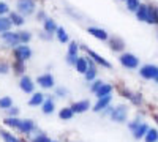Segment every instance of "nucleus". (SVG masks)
<instances>
[{"mask_svg": "<svg viewBox=\"0 0 158 142\" xmlns=\"http://www.w3.org/2000/svg\"><path fill=\"white\" fill-rule=\"evenodd\" d=\"M38 40H41L44 43H51L52 40H54V35H51V33H48V32H44L41 29V30H38Z\"/></svg>", "mask_w": 158, "mask_h": 142, "instance_id": "42", "label": "nucleus"}, {"mask_svg": "<svg viewBox=\"0 0 158 142\" xmlns=\"http://www.w3.org/2000/svg\"><path fill=\"white\" fill-rule=\"evenodd\" d=\"M118 2H125V0H118Z\"/></svg>", "mask_w": 158, "mask_h": 142, "instance_id": "51", "label": "nucleus"}, {"mask_svg": "<svg viewBox=\"0 0 158 142\" xmlns=\"http://www.w3.org/2000/svg\"><path fill=\"white\" fill-rule=\"evenodd\" d=\"M0 41H2L6 47H10V49H13V47H16V46L21 44L18 30H8V32L2 33V35H0Z\"/></svg>", "mask_w": 158, "mask_h": 142, "instance_id": "11", "label": "nucleus"}, {"mask_svg": "<svg viewBox=\"0 0 158 142\" xmlns=\"http://www.w3.org/2000/svg\"><path fill=\"white\" fill-rule=\"evenodd\" d=\"M139 71V76L142 77V79H146V81H155L156 77H158V67L153 65V63H147V65H142L138 68Z\"/></svg>", "mask_w": 158, "mask_h": 142, "instance_id": "12", "label": "nucleus"}, {"mask_svg": "<svg viewBox=\"0 0 158 142\" xmlns=\"http://www.w3.org/2000/svg\"><path fill=\"white\" fill-rule=\"evenodd\" d=\"M36 131H38V126H36L35 120H32V119H21V125L18 128V133L19 134L29 137V136L35 134Z\"/></svg>", "mask_w": 158, "mask_h": 142, "instance_id": "9", "label": "nucleus"}, {"mask_svg": "<svg viewBox=\"0 0 158 142\" xmlns=\"http://www.w3.org/2000/svg\"><path fill=\"white\" fill-rule=\"evenodd\" d=\"M74 71L77 73V74H81V76H84V73L87 71V68H89V59H87V55H79L77 59H76V63H74Z\"/></svg>", "mask_w": 158, "mask_h": 142, "instance_id": "23", "label": "nucleus"}, {"mask_svg": "<svg viewBox=\"0 0 158 142\" xmlns=\"http://www.w3.org/2000/svg\"><path fill=\"white\" fill-rule=\"evenodd\" d=\"M11 106H15V103H13V98L11 96H8V95L0 96V111H6Z\"/></svg>", "mask_w": 158, "mask_h": 142, "instance_id": "36", "label": "nucleus"}, {"mask_svg": "<svg viewBox=\"0 0 158 142\" xmlns=\"http://www.w3.org/2000/svg\"><path fill=\"white\" fill-rule=\"evenodd\" d=\"M57 115H59V119L62 122H68V120H71L74 117V112H73V109L70 106H63V108L59 109V114Z\"/></svg>", "mask_w": 158, "mask_h": 142, "instance_id": "32", "label": "nucleus"}, {"mask_svg": "<svg viewBox=\"0 0 158 142\" xmlns=\"http://www.w3.org/2000/svg\"><path fill=\"white\" fill-rule=\"evenodd\" d=\"M11 73V62L0 59V76H8Z\"/></svg>", "mask_w": 158, "mask_h": 142, "instance_id": "38", "label": "nucleus"}, {"mask_svg": "<svg viewBox=\"0 0 158 142\" xmlns=\"http://www.w3.org/2000/svg\"><path fill=\"white\" fill-rule=\"evenodd\" d=\"M153 119H155V122L158 123V114H155V115H153Z\"/></svg>", "mask_w": 158, "mask_h": 142, "instance_id": "47", "label": "nucleus"}, {"mask_svg": "<svg viewBox=\"0 0 158 142\" xmlns=\"http://www.w3.org/2000/svg\"><path fill=\"white\" fill-rule=\"evenodd\" d=\"M70 108L73 109L74 115H81V114H85L92 109V103H90V99H85V98L84 99H76L70 104Z\"/></svg>", "mask_w": 158, "mask_h": 142, "instance_id": "13", "label": "nucleus"}, {"mask_svg": "<svg viewBox=\"0 0 158 142\" xmlns=\"http://www.w3.org/2000/svg\"><path fill=\"white\" fill-rule=\"evenodd\" d=\"M11 11V6L6 0H0V16H8Z\"/></svg>", "mask_w": 158, "mask_h": 142, "instance_id": "43", "label": "nucleus"}, {"mask_svg": "<svg viewBox=\"0 0 158 142\" xmlns=\"http://www.w3.org/2000/svg\"><path fill=\"white\" fill-rule=\"evenodd\" d=\"M87 59H89V68L84 73V81L87 84H90V82H94L97 77H98V67H97V63L92 60L90 57H87Z\"/></svg>", "mask_w": 158, "mask_h": 142, "instance_id": "18", "label": "nucleus"}, {"mask_svg": "<svg viewBox=\"0 0 158 142\" xmlns=\"http://www.w3.org/2000/svg\"><path fill=\"white\" fill-rule=\"evenodd\" d=\"M81 49L85 52V55H87V57H90L92 60H94V62L97 63V67H98V68H103V70H112V63H111L106 57H103L101 54H98L97 51L87 47L85 44H81Z\"/></svg>", "mask_w": 158, "mask_h": 142, "instance_id": "2", "label": "nucleus"}, {"mask_svg": "<svg viewBox=\"0 0 158 142\" xmlns=\"http://www.w3.org/2000/svg\"><path fill=\"white\" fill-rule=\"evenodd\" d=\"M103 84H104V81H103V79H98V77H97V79H95L94 82H90V85H89L90 93H94V95H95V92H97V90H98Z\"/></svg>", "mask_w": 158, "mask_h": 142, "instance_id": "44", "label": "nucleus"}, {"mask_svg": "<svg viewBox=\"0 0 158 142\" xmlns=\"http://www.w3.org/2000/svg\"><path fill=\"white\" fill-rule=\"evenodd\" d=\"M41 114L43 115H52L56 112V96L54 95H46V99L41 104Z\"/></svg>", "mask_w": 158, "mask_h": 142, "instance_id": "19", "label": "nucleus"}, {"mask_svg": "<svg viewBox=\"0 0 158 142\" xmlns=\"http://www.w3.org/2000/svg\"><path fill=\"white\" fill-rule=\"evenodd\" d=\"M128 114H130V109L127 104H117V106H112V112L109 114V119L114 123H127Z\"/></svg>", "mask_w": 158, "mask_h": 142, "instance_id": "4", "label": "nucleus"}, {"mask_svg": "<svg viewBox=\"0 0 158 142\" xmlns=\"http://www.w3.org/2000/svg\"><path fill=\"white\" fill-rule=\"evenodd\" d=\"M155 81H156V84H158V77H156V79H155Z\"/></svg>", "mask_w": 158, "mask_h": 142, "instance_id": "50", "label": "nucleus"}, {"mask_svg": "<svg viewBox=\"0 0 158 142\" xmlns=\"http://www.w3.org/2000/svg\"><path fill=\"white\" fill-rule=\"evenodd\" d=\"M48 16H49V14H48V11H46L44 8H38L36 13H35V21L40 22V24H43V21H44Z\"/></svg>", "mask_w": 158, "mask_h": 142, "instance_id": "41", "label": "nucleus"}, {"mask_svg": "<svg viewBox=\"0 0 158 142\" xmlns=\"http://www.w3.org/2000/svg\"><path fill=\"white\" fill-rule=\"evenodd\" d=\"M135 16L139 22H147V16H149V3H142L139 5V8L135 11Z\"/></svg>", "mask_w": 158, "mask_h": 142, "instance_id": "27", "label": "nucleus"}, {"mask_svg": "<svg viewBox=\"0 0 158 142\" xmlns=\"http://www.w3.org/2000/svg\"><path fill=\"white\" fill-rule=\"evenodd\" d=\"M146 24L158 25V5H149V16Z\"/></svg>", "mask_w": 158, "mask_h": 142, "instance_id": "31", "label": "nucleus"}, {"mask_svg": "<svg viewBox=\"0 0 158 142\" xmlns=\"http://www.w3.org/2000/svg\"><path fill=\"white\" fill-rule=\"evenodd\" d=\"M51 142H60V140H57V139H51Z\"/></svg>", "mask_w": 158, "mask_h": 142, "instance_id": "48", "label": "nucleus"}, {"mask_svg": "<svg viewBox=\"0 0 158 142\" xmlns=\"http://www.w3.org/2000/svg\"><path fill=\"white\" fill-rule=\"evenodd\" d=\"M63 13L67 14L70 19H73V21H76V22H84L85 21V14L84 13H81L77 8H74V6H71V5H65L63 6Z\"/></svg>", "mask_w": 158, "mask_h": 142, "instance_id": "17", "label": "nucleus"}, {"mask_svg": "<svg viewBox=\"0 0 158 142\" xmlns=\"http://www.w3.org/2000/svg\"><path fill=\"white\" fill-rule=\"evenodd\" d=\"M144 142H158V130L156 128H149V131L144 136Z\"/></svg>", "mask_w": 158, "mask_h": 142, "instance_id": "37", "label": "nucleus"}, {"mask_svg": "<svg viewBox=\"0 0 158 142\" xmlns=\"http://www.w3.org/2000/svg\"><path fill=\"white\" fill-rule=\"evenodd\" d=\"M41 29H43L44 32L51 33V35H56V32H57V29H59V24H57V21H56L54 18L48 16V18L43 21V24H41Z\"/></svg>", "mask_w": 158, "mask_h": 142, "instance_id": "24", "label": "nucleus"}, {"mask_svg": "<svg viewBox=\"0 0 158 142\" xmlns=\"http://www.w3.org/2000/svg\"><path fill=\"white\" fill-rule=\"evenodd\" d=\"M11 57H13V60L29 62L33 57V49L29 44H19V46L11 49Z\"/></svg>", "mask_w": 158, "mask_h": 142, "instance_id": "3", "label": "nucleus"}, {"mask_svg": "<svg viewBox=\"0 0 158 142\" xmlns=\"http://www.w3.org/2000/svg\"><path fill=\"white\" fill-rule=\"evenodd\" d=\"M149 125L147 123H141L138 128H136V130L133 131V133H131V134H133V139H136V140H141V139H144V136H146V133L149 131Z\"/></svg>", "mask_w": 158, "mask_h": 142, "instance_id": "33", "label": "nucleus"}, {"mask_svg": "<svg viewBox=\"0 0 158 142\" xmlns=\"http://www.w3.org/2000/svg\"><path fill=\"white\" fill-rule=\"evenodd\" d=\"M156 38H158V33H156Z\"/></svg>", "mask_w": 158, "mask_h": 142, "instance_id": "52", "label": "nucleus"}, {"mask_svg": "<svg viewBox=\"0 0 158 142\" xmlns=\"http://www.w3.org/2000/svg\"><path fill=\"white\" fill-rule=\"evenodd\" d=\"M118 63L125 70H138L139 68V57L133 52H122L118 55Z\"/></svg>", "mask_w": 158, "mask_h": 142, "instance_id": "6", "label": "nucleus"}, {"mask_svg": "<svg viewBox=\"0 0 158 142\" xmlns=\"http://www.w3.org/2000/svg\"><path fill=\"white\" fill-rule=\"evenodd\" d=\"M112 99H114V96L112 95H108V96H103V98H97V101H95V104H92V112H95V114H100L101 111H104L108 106H111L112 104Z\"/></svg>", "mask_w": 158, "mask_h": 142, "instance_id": "15", "label": "nucleus"}, {"mask_svg": "<svg viewBox=\"0 0 158 142\" xmlns=\"http://www.w3.org/2000/svg\"><path fill=\"white\" fill-rule=\"evenodd\" d=\"M54 38H56V40H57L60 44H68V43L71 41V40H70V35H68L67 29H65L63 25H59V29H57Z\"/></svg>", "mask_w": 158, "mask_h": 142, "instance_id": "25", "label": "nucleus"}, {"mask_svg": "<svg viewBox=\"0 0 158 142\" xmlns=\"http://www.w3.org/2000/svg\"><path fill=\"white\" fill-rule=\"evenodd\" d=\"M87 33L90 35V36H94L95 40H98V41H103V43H108V40H109V32L106 30V29H103V27H100V25H87Z\"/></svg>", "mask_w": 158, "mask_h": 142, "instance_id": "10", "label": "nucleus"}, {"mask_svg": "<svg viewBox=\"0 0 158 142\" xmlns=\"http://www.w3.org/2000/svg\"><path fill=\"white\" fill-rule=\"evenodd\" d=\"M15 10L21 13L24 18H30V16H35V13L38 10V2L36 0H16Z\"/></svg>", "mask_w": 158, "mask_h": 142, "instance_id": "1", "label": "nucleus"}, {"mask_svg": "<svg viewBox=\"0 0 158 142\" xmlns=\"http://www.w3.org/2000/svg\"><path fill=\"white\" fill-rule=\"evenodd\" d=\"M79 51H81V44H79L76 40H71L68 44H67V54H65V63H67L68 67H74L76 63V59L81 55L79 54Z\"/></svg>", "mask_w": 158, "mask_h": 142, "instance_id": "5", "label": "nucleus"}, {"mask_svg": "<svg viewBox=\"0 0 158 142\" xmlns=\"http://www.w3.org/2000/svg\"><path fill=\"white\" fill-rule=\"evenodd\" d=\"M8 30H13V24L10 21L8 16H0V35L8 32Z\"/></svg>", "mask_w": 158, "mask_h": 142, "instance_id": "35", "label": "nucleus"}, {"mask_svg": "<svg viewBox=\"0 0 158 142\" xmlns=\"http://www.w3.org/2000/svg\"><path fill=\"white\" fill-rule=\"evenodd\" d=\"M52 95H54L56 98L65 99V98L70 96V88L65 87V85H56V87H54V93H52Z\"/></svg>", "mask_w": 158, "mask_h": 142, "instance_id": "34", "label": "nucleus"}, {"mask_svg": "<svg viewBox=\"0 0 158 142\" xmlns=\"http://www.w3.org/2000/svg\"><path fill=\"white\" fill-rule=\"evenodd\" d=\"M8 18H10L11 24H13V27H16V29H24L25 22H27V21H25L27 18H24L21 13H18L16 10H11L10 14H8Z\"/></svg>", "mask_w": 158, "mask_h": 142, "instance_id": "20", "label": "nucleus"}, {"mask_svg": "<svg viewBox=\"0 0 158 142\" xmlns=\"http://www.w3.org/2000/svg\"><path fill=\"white\" fill-rule=\"evenodd\" d=\"M71 142H81V140H71Z\"/></svg>", "mask_w": 158, "mask_h": 142, "instance_id": "49", "label": "nucleus"}, {"mask_svg": "<svg viewBox=\"0 0 158 142\" xmlns=\"http://www.w3.org/2000/svg\"><path fill=\"white\" fill-rule=\"evenodd\" d=\"M3 126L8 128L11 131H18V128L21 125V117H5L3 119Z\"/></svg>", "mask_w": 158, "mask_h": 142, "instance_id": "28", "label": "nucleus"}, {"mask_svg": "<svg viewBox=\"0 0 158 142\" xmlns=\"http://www.w3.org/2000/svg\"><path fill=\"white\" fill-rule=\"evenodd\" d=\"M18 87L19 90L24 93V95H32L35 90H36V82L32 76L29 74H24L19 77V81H18Z\"/></svg>", "mask_w": 158, "mask_h": 142, "instance_id": "8", "label": "nucleus"}, {"mask_svg": "<svg viewBox=\"0 0 158 142\" xmlns=\"http://www.w3.org/2000/svg\"><path fill=\"white\" fill-rule=\"evenodd\" d=\"M108 46L109 49L112 51V52H118V54H122L125 52V40L122 36H118V35H114V36H109V40H108Z\"/></svg>", "mask_w": 158, "mask_h": 142, "instance_id": "14", "label": "nucleus"}, {"mask_svg": "<svg viewBox=\"0 0 158 142\" xmlns=\"http://www.w3.org/2000/svg\"><path fill=\"white\" fill-rule=\"evenodd\" d=\"M11 73L21 77L27 74V62H19V60H11Z\"/></svg>", "mask_w": 158, "mask_h": 142, "instance_id": "21", "label": "nucleus"}, {"mask_svg": "<svg viewBox=\"0 0 158 142\" xmlns=\"http://www.w3.org/2000/svg\"><path fill=\"white\" fill-rule=\"evenodd\" d=\"M0 139L3 142H24L18 134H15V131L8 130V128H0Z\"/></svg>", "mask_w": 158, "mask_h": 142, "instance_id": "22", "label": "nucleus"}, {"mask_svg": "<svg viewBox=\"0 0 158 142\" xmlns=\"http://www.w3.org/2000/svg\"><path fill=\"white\" fill-rule=\"evenodd\" d=\"M44 99H46V93L43 92V90H38V92L35 90V92L29 96V99H27V106H30V108H41Z\"/></svg>", "mask_w": 158, "mask_h": 142, "instance_id": "16", "label": "nucleus"}, {"mask_svg": "<svg viewBox=\"0 0 158 142\" xmlns=\"http://www.w3.org/2000/svg\"><path fill=\"white\" fill-rule=\"evenodd\" d=\"M114 92V85L112 84H108V82H104L97 92H95V98H103V96H108V95H112Z\"/></svg>", "mask_w": 158, "mask_h": 142, "instance_id": "29", "label": "nucleus"}, {"mask_svg": "<svg viewBox=\"0 0 158 142\" xmlns=\"http://www.w3.org/2000/svg\"><path fill=\"white\" fill-rule=\"evenodd\" d=\"M142 123V120L141 119H135V120H131V122H128V130L131 131V133H133L135 130H136V128L139 126Z\"/></svg>", "mask_w": 158, "mask_h": 142, "instance_id": "46", "label": "nucleus"}, {"mask_svg": "<svg viewBox=\"0 0 158 142\" xmlns=\"http://www.w3.org/2000/svg\"><path fill=\"white\" fill-rule=\"evenodd\" d=\"M30 142H51V137H49L46 133H40V131H36V133L33 134V137L30 139Z\"/></svg>", "mask_w": 158, "mask_h": 142, "instance_id": "39", "label": "nucleus"}, {"mask_svg": "<svg viewBox=\"0 0 158 142\" xmlns=\"http://www.w3.org/2000/svg\"><path fill=\"white\" fill-rule=\"evenodd\" d=\"M123 96L130 101V103H133L135 106H141V103H142V95L141 93H138V92H131V90H123Z\"/></svg>", "mask_w": 158, "mask_h": 142, "instance_id": "26", "label": "nucleus"}, {"mask_svg": "<svg viewBox=\"0 0 158 142\" xmlns=\"http://www.w3.org/2000/svg\"><path fill=\"white\" fill-rule=\"evenodd\" d=\"M18 35H19L21 44H30L33 40V33L27 29H18Z\"/></svg>", "mask_w": 158, "mask_h": 142, "instance_id": "30", "label": "nucleus"}, {"mask_svg": "<svg viewBox=\"0 0 158 142\" xmlns=\"http://www.w3.org/2000/svg\"><path fill=\"white\" fill-rule=\"evenodd\" d=\"M35 82H36V85L41 90H54V87L57 85L56 84V77H54L52 73H41V74H38Z\"/></svg>", "mask_w": 158, "mask_h": 142, "instance_id": "7", "label": "nucleus"}, {"mask_svg": "<svg viewBox=\"0 0 158 142\" xmlns=\"http://www.w3.org/2000/svg\"><path fill=\"white\" fill-rule=\"evenodd\" d=\"M141 5V0H125V8L130 11V13H135Z\"/></svg>", "mask_w": 158, "mask_h": 142, "instance_id": "40", "label": "nucleus"}, {"mask_svg": "<svg viewBox=\"0 0 158 142\" xmlns=\"http://www.w3.org/2000/svg\"><path fill=\"white\" fill-rule=\"evenodd\" d=\"M5 112H6V117H19V115H21V109L18 106H11Z\"/></svg>", "mask_w": 158, "mask_h": 142, "instance_id": "45", "label": "nucleus"}]
</instances>
